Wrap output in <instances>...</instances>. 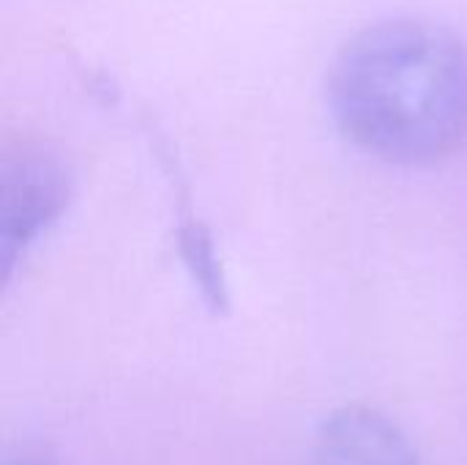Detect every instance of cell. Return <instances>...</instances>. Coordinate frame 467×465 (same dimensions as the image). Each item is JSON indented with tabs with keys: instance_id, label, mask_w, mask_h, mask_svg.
Returning a JSON list of instances; mask_svg holds the SVG:
<instances>
[{
	"instance_id": "cell-1",
	"label": "cell",
	"mask_w": 467,
	"mask_h": 465,
	"mask_svg": "<svg viewBox=\"0 0 467 465\" xmlns=\"http://www.w3.org/2000/svg\"><path fill=\"white\" fill-rule=\"evenodd\" d=\"M328 110L358 151L430 167L467 145V41L427 19L367 25L337 52Z\"/></svg>"
},
{
	"instance_id": "cell-3",
	"label": "cell",
	"mask_w": 467,
	"mask_h": 465,
	"mask_svg": "<svg viewBox=\"0 0 467 465\" xmlns=\"http://www.w3.org/2000/svg\"><path fill=\"white\" fill-rule=\"evenodd\" d=\"M309 465H421L405 430L386 414L348 406L317 428Z\"/></svg>"
},
{
	"instance_id": "cell-4",
	"label": "cell",
	"mask_w": 467,
	"mask_h": 465,
	"mask_svg": "<svg viewBox=\"0 0 467 465\" xmlns=\"http://www.w3.org/2000/svg\"><path fill=\"white\" fill-rule=\"evenodd\" d=\"M175 197L181 200L178 225H175L178 258H181L189 280L200 291L205 307L213 315H224L230 310V291H227V277H224L222 258L216 252V241H213L211 230L200 219H194V214L189 211L186 186H183L181 178L175 181Z\"/></svg>"
},
{
	"instance_id": "cell-2",
	"label": "cell",
	"mask_w": 467,
	"mask_h": 465,
	"mask_svg": "<svg viewBox=\"0 0 467 465\" xmlns=\"http://www.w3.org/2000/svg\"><path fill=\"white\" fill-rule=\"evenodd\" d=\"M74 200L71 164L44 143L22 140L0 156V282L8 285L30 249Z\"/></svg>"
},
{
	"instance_id": "cell-5",
	"label": "cell",
	"mask_w": 467,
	"mask_h": 465,
	"mask_svg": "<svg viewBox=\"0 0 467 465\" xmlns=\"http://www.w3.org/2000/svg\"><path fill=\"white\" fill-rule=\"evenodd\" d=\"M3 465H52L49 460H41V458H33V455H22V458H11Z\"/></svg>"
}]
</instances>
